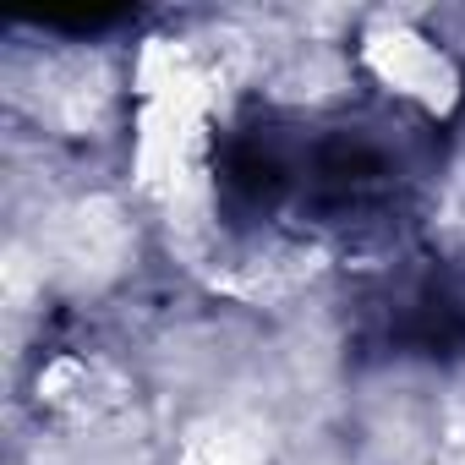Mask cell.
<instances>
[{"instance_id": "obj_1", "label": "cell", "mask_w": 465, "mask_h": 465, "mask_svg": "<svg viewBox=\"0 0 465 465\" xmlns=\"http://www.w3.org/2000/svg\"><path fill=\"white\" fill-rule=\"evenodd\" d=\"M389 340L416 356H465V274H421L389 296Z\"/></svg>"}]
</instances>
